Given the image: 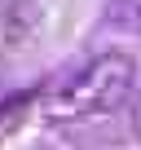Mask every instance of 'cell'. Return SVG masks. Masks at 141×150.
<instances>
[{"mask_svg": "<svg viewBox=\"0 0 141 150\" xmlns=\"http://www.w3.org/2000/svg\"><path fill=\"white\" fill-rule=\"evenodd\" d=\"M132 128H137V137H141V97H137V106H132Z\"/></svg>", "mask_w": 141, "mask_h": 150, "instance_id": "obj_3", "label": "cell"}, {"mask_svg": "<svg viewBox=\"0 0 141 150\" xmlns=\"http://www.w3.org/2000/svg\"><path fill=\"white\" fill-rule=\"evenodd\" d=\"M137 84V62L128 53H97L80 71H70L66 80L49 93V110L57 119H84V115H106L128 102Z\"/></svg>", "mask_w": 141, "mask_h": 150, "instance_id": "obj_1", "label": "cell"}, {"mask_svg": "<svg viewBox=\"0 0 141 150\" xmlns=\"http://www.w3.org/2000/svg\"><path fill=\"white\" fill-rule=\"evenodd\" d=\"M110 18L123 31H137L141 35V0H115V5H110Z\"/></svg>", "mask_w": 141, "mask_h": 150, "instance_id": "obj_2", "label": "cell"}]
</instances>
